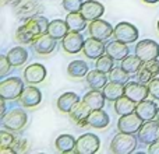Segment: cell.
I'll use <instances>...</instances> for the list:
<instances>
[{
    "instance_id": "1",
    "label": "cell",
    "mask_w": 159,
    "mask_h": 154,
    "mask_svg": "<svg viewBox=\"0 0 159 154\" xmlns=\"http://www.w3.org/2000/svg\"><path fill=\"white\" fill-rule=\"evenodd\" d=\"M49 20L43 16H30L17 28L16 38L21 44H32L34 39L48 32Z\"/></svg>"
},
{
    "instance_id": "2",
    "label": "cell",
    "mask_w": 159,
    "mask_h": 154,
    "mask_svg": "<svg viewBox=\"0 0 159 154\" xmlns=\"http://www.w3.org/2000/svg\"><path fill=\"white\" fill-rule=\"evenodd\" d=\"M138 137H135L134 133L119 132L110 143V150L115 154H130L137 149Z\"/></svg>"
},
{
    "instance_id": "3",
    "label": "cell",
    "mask_w": 159,
    "mask_h": 154,
    "mask_svg": "<svg viewBox=\"0 0 159 154\" xmlns=\"http://www.w3.org/2000/svg\"><path fill=\"white\" fill-rule=\"evenodd\" d=\"M28 115L24 109L20 108H14V109L8 111L4 116L2 118V125L4 129L11 130V132H18L27 125Z\"/></svg>"
},
{
    "instance_id": "4",
    "label": "cell",
    "mask_w": 159,
    "mask_h": 154,
    "mask_svg": "<svg viewBox=\"0 0 159 154\" xmlns=\"http://www.w3.org/2000/svg\"><path fill=\"white\" fill-rule=\"evenodd\" d=\"M24 88L25 85L20 77H8L0 81V97L4 99L20 98Z\"/></svg>"
},
{
    "instance_id": "5",
    "label": "cell",
    "mask_w": 159,
    "mask_h": 154,
    "mask_svg": "<svg viewBox=\"0 0 159 154\" xmlns=\"http://www.w3.org/2000/svg\"><path fill=\"white\" fill-rule=\"evenodd\" d=\"M101 147V140L95 133H84L77 139L74 153L77 154H95Z\"/></svg>"
},
{
    "instance_id": "6",
    "label": "cell",
    "mask_w": 159,
    "mask_h": 154,
    "mask_svg": "<svg viewBox=\"0 0 159 154\" xmlns=\"http://www.w3.org/2000/svg\"><path fill=\"white\" fill-rule=\"evenodd\" d=\"M138 28L135 25H133L131 22L127 21H121L119 22L115 27V32H113V36L117 41H121L124 44H134L138 39Z\"/></svg>"
},
{
    "instance_id": "7",
    "label": "cell",
    "mask_w": 159,
    "mask_h": 154,
    "mask_svg": "<svg viewBox=\"0 0 159 154\" xmlns=\"http://www.w3.org/2000/svg\"><path fill=\"white\" fill-rule=\"evenodd\" d=\"M135 55L143 62L159 58V44L154 39H143L135 45Z\"/></svg>"
},
{
    "instance_id": "8",
    "label": "cell",
    "mask_w": 159,
    "mask_h": 154,
    "mask_svg": "<svg viewBox=\"0 0 159 154\" xmlns=\"http://www.w3.org/2000/svg\"><path fill=\"white\" fill-rule=\"evenodd\" d=\"M138 140L143 144H151L154 142L159 140V121L152 119V121H147L143 123L140 130L137 132Z\"/></svg>"
},
{
    "instance_id": "9",
    "label": "cell",
    "mask_w": 159,
    "mask_h": 154,
    "mask_svg": "<svg viewBox=\"0 0 159 154\" xmlns=\"http://www.w3.org/2000/svg\"><path fill=\"white\" fill-rule=\"evenodd\" d=\"M84 36L78 31H69L67 35L61 39V46H63L64 52L69 55H75L80 53L84 48Z\"/></svg>"
},
{
    "instance_id": "10",
    "label": "cell",
    "mask_w": 159,
    "mask_h": 154,
    "mask_svg": "<svg viewBox=\"0 0 159 154\" xmlns=\"http://www.w3.org/2000/svg\"><path fill=\"white\" fill-rule=\"evenodd\" d=\"M88 32H89V35L93 36V38L105 41V39L110 38V36L113 35L115 27H112V24L105 21V20L96 18L89 22V25H88Z\"/></svg>"
},
{
    "instance_id": "11",
    "label": "cell",
    "mask_w": 159,
    "mask_h": 154,
    "mask_svg": "<svg viewBox=\"0 0 159 154\" xmlns=\"http://www.w3.org/2000/svg\"><path fill=\"white\" fill-rule=\"evenodd\" d=\"M124 94L135 102L144 101V99H147L149 97L148 84H143V83H140L138 80H135V81L134 80H133V81L129 80V81L124 84Z\"/></svg>"
},
{
    "instance_id": "12",
    "label": "cell",
    "mask_w": 159,
    "mask_h": 154,
    "mask_svg": "<svg viewBox=\"0 0 159 154\" xmlns=\"http://www.w3.org/2000/svg\"><path fill=\"white\" fill-rule=\"evenodd\" d=\"M144 121L137 115L135 112L127 113L119 118L117 121V129L119 132H126V133H137L140 128L143 126Z\"/></svg>"
},
{
    "instance_id": "13",
    "label": "cell",
    "mask_w": 159,
    "mask_h": 154,
    "mask_svg": "<svg viewBox=\"0 0 159 154\" xmlns=\"http://www.w3.org/2000/svg\"><path fill=\"white\" fill-rule=\"evenodd\" d=\"M82 52L88 59H95L96 60L99 56L106 53V45H105V42L102 39L93 38V36L89 35V38H87L84 42Z\"/></svg>"
},
{
    "instance_id": "14",
    "label": "cell",
    "mask_w": 159,
    "mask_h": 154,
    "mask_svg": "<svg viewBox=\"0 0 159 154\" xmlns=\"http://www.w3.org/2000/svg\"><path fill=\"white\" fill-rule=\"evenodd\" d=\"M56 45H57V39L53 38L50 34H42L38 38L34 39L32 42V48L36 53L39 55H49L53 51L56 49Z\"/></svg>"
},
{
    "instance_id": "15",
    "label": "cell",
    "mask_w": 159,
    "mask_h": 154,
    "mask_svg": "<svg viewBox=\"0 0 159 154\" xmlns=\"http://www.w3.org/2000/svg\"><path fill=\"white\" fill-rule=\"evenodd\" d=\"M18 99L22 104V107H25V108L38 107L42 101V93L38 87H35V84H31L22 90Z\"/></svg>"
},
{
    "instance_id": "16",
    "label": "cell",
    "mask_w": 159,
    "mask_h": 154,
    "mask_svg": "<svg viewBox=\"0 0 159 154\" xmlns=\"http://www.w3.org/2000/svg\"><path fill=\"white\" fill-rule=\"evenodd\" d=\"M48 70L42 63H32L25 67L24 70V80L28 84H39L46 79Z\"/></svg>"
},
{
    "instance_id": "17",
    "label": "cell",
    "mask_w": 159,
    "mask_h": 154,
    "mask_svg": "<svg viewBox=\"0 0 159 154\" xmlns=\"http://www.w3.org/2000/svg\"><path fill=\"white\" fill-rule=\"evenodd\" d=\"M80 11L88 21H93V20L101 18L103 16L105 6L101 2H96V0H87V2L82 3Z\"/></svg>"
},
{
    "instance_id": "18",
    "label": "cell",
    "mask_w": 159,
    "mask_h": 154,
    "mask_svg": "<svg viewBox=\"0 0 159 154\" xmlns=\"http://www.w3.org/2000/svg\"><path fill=\"white\" fill-rule=\"evenodd\" d=\"M158 108L159 107H157V102L155 101H152V99H144V101L137 102L135 113H137L144 122L152 121V119L157 118Z\"/></svg>"
},
{
    "instance_id": "19",
    "label": "cell",
    "mask_w": 159,
    "mask_h": 154,
    "mask_svg": "<svg viewBox=\"0 0 159 154\" xmlns=\"http://www.w3.org/2000/svg\"><path fill=\"white\" fill-rule=\"evenodd\" d=\"M88 126L93 128V129H105L109 126L110 118L107 115L106 111H103V108L101 109H92L91 113L88 115Z\"/></svg>"
},
{
    "instance_id": "20",
    "label": "cell",
    "mask_w": 159,
    "mask_h": 154,
    "mask_svg": "<svg viewBox=\"0 0 159 154\" xmlns=\"http://www.w3.org/2000/svg\"><path fill=\"white\" fill-rule=\"evenodd\" d=\"M80 101H81V99H80L78 94L73 93V91H67V93L61 94V95L59 97L56 105H57V109L60 111V112L70 113L71 109L78 104Z\"/></svg>"
},
{
    "instance_id": "21",
    "label": "cell",
    "mask_w": 159,
    "mask_h": 154,
    "mask_svg": "<svg viewBox=\"0 0 159 154\" xmlns=\"http://www.w3.org/2000/svg\"><path fill=\"white\" fill-rule=\"evenodd\" d=\"M85 79H87V83L91 88H93V90H103V87L109 81V75L101 72L99 69L95 67V70H89L87 73Z\"/></svg>"
},
{
    "instance_id": "22",
    "label": "cell",
    "mask_w": 159,
    "mask_h": 154,
    "mask_svg": "<svg viewBox=\"0 0 159 154\" xmlns=\"http://www.w3.org/2000/svg\"><path fill=\"white\" fill-rule=\"evenodd\" d=\"M82 101L91 108V109H101L105 107V101H106V97H105L103 91L101 90H91L82 97Z\"/></svg>"
},
{
    "instance_id": "23",
    "label": "cell",
    "mask_w": 159,
    "mask_h": 154,
    "mask_svg": "<svg viewBox=\"0 0 159 154\" xmlns=\"http://www.w3.org/2000/svg\"><path fill=\"white\" fill-rule=\"evenodd\" d=\"M106 53H109L115 60H123L127 55H130V49L127 44L115 39L113 42H109L106 45Z\"/></svg>"
},
{
    "instance_id": "24",
    "label": "cell",
    "mask_w": 159,
    "mask_h": 154,
    "mask_svg": "<svg viewBox=\"0 0 159 154\" xmlns=\"http://www.w3.org/2000/svg\"><path fill=\"white\" fill-rule=\"evenodd\" d=\"M91 111H92V109H91V108L88 107L84 101H80L78 104L71 109L70 116H71V119L75 122V123L84 126V125H88L87 119H88V115L91 113Z\"/></svg>"
},
{
    "instance_id": "25",
    "label": "cell",
    "mask_w": 159,
    "mask_h": 154,
    "mask_svg": "<svg viewBox=\"0 0 159 154\" xmlns=\"http://www.w3.org/2000/svg\"><path fill=\"white\" fill-rule=\"evenodd\" d=\"M135 107H137V102L133 101L131 98H129L126 94L121 95L120 98H117L115 101V112L117 113L119 116H123V115H127V113L135 112Z\"/></svg>"
},
{
    "instance_id": "26",
    "label": "cell",
    "mask_w": 159,
    "mask_h": 154,
    "mask_svg": "<svg viewBox=\"0 0 159 154\" xmlns=\"http://www.w3.org/2000/svg\"><path fill=\"white\" fill-rule=\"evenodd\" d=\"M70 31L69 24H67L66 18L64 20H52L49 22V28H48V34L56 39H63Z\"/></svg>"
},
{
    "instance_id": "27",
    "label": "cell",
    "mask_w": 159,
    "mask_h": 154,
    "mask_svg": "<svg viewBox=\"0 0 159 154\" xmlns=\"http://www.w3.org/2000/svg\"><path fill=\"white\" fill-rule=\"evenodd\" d=\"M75 143H77V139L74 136L64 133V135H60L56 137L55 146L57 149V152L60 153H71L75 149Z\"/></svg>"
},
{
    "instance_id": "28",
    "label": "cell",
    "mask_w": 159,
    "mask_h": 154,
    "mask_svg": "<svg viewBox=\"0 0 159 154\" xmlns=\"http://www.w3.org/2000/svg\"><path fill=\"white\" fill-rule=\"evenodd\" d=\"M66 21H67V24H69L70 31H78V32H81L82 30L87 28L88 20L82 16L81 11H71V13L67 14Z\"/></svg>"
},
{
    "instance_id": "29",
    "label": "cell",
    "mask_w": 159,
    "mask_h": 154,
    "mask_svg": "<svg viewBox=\"0 0 159 154\" xmlns=\"http://www.w3.org/2000/svg\"><path fill=\"white\" fill-rule=\"evenodd\" d=\"M103 94L106 97V99L115 102L117 98H120L121 95H124V84L116 81H107V84L103 87Z\"/></svg>"
},
{
    "instance_id": "30",
    "label": "cell",
    "mask_w": 159,
    "mask_h": 154,
    "mask_svg": "<svg viewBox=\"0 0 159 154\" xmlns=\"http://www.w3.org/2000/svg\"><path fill=\"white\" fill-rule=\"evenodd\" d=\"M7 58L10 60L11 66H21L28 60V51L22 46H16L11 48L7 52Z\"/></svg>"
},
{
    "instance_id": "31",
    "label": "cell",
    "mask_w": 159,
    "mask_h": 154,
    "mask_svg": "<svg viewBox=\"0 0 159 154\" xmlns=\"http://www.w3.org/2000/svg\"><path fill=\"white\" fill-rule=\"evenodd\" d=\"M144 62L138 58L137 55H127L123 60H120V66L126 70L129 75H137V72L140 70V67L143 66Z\"/></svg>"
},
{
    "instance_id": "32",
    "label": "cell",
    "mask_w": 159,
    "mask_h": 154,
    "mask_svg": "<svg viewBox=\"0 0 159 154\" xmlns=\"http://www.w3.org/2000/svg\"><path fill=\"white\" fill-rule=\"evenodd\" d=\"M88 72H89V67H88L87 62H84V60H73V62H70V65L67 66V73H69V76L75 77V79L85 77Z\"/></svg>"
},
{
    "instance_id": "33",
    "label": "cell",
    "mask_w": 159,
    "mask_h": 154,
    "mask_svg": "<svg viewBox=\"0 0 159 154\" xmlns=\"http://www.w3.org/2000/svg\"><path fill=\"white\" fill-rule=\"evenodd\" d=\"M95 67L96 69H99L101 72L107 73V75H109V73L112 72V69L115 67V59H113L109 53H103L102 56H99V58L96 59Z\"/></svg>"
},
{
    "instance_id": "34",
    "label": "cell",
    "mask_w": 159,
    "mask_h": 154,
    "mask_svg": "<svg viewBox=\"0 0 159 154\" xmlns=\"http://www.w3.org/2000/svg\"><path fill=\"white\" fill-rule=\"evenodd\" d=\"M129 79H130L129 73H127L121 66L113 67L112 72L109 73V80H110V81H116V83H121V84H126V83L129 81Z\"/></svg>"
},
{
    "instance_id": "35",
    "label": "cell",
    "mask_w": 159,
    "mask_h": 154,
    "mask_svg": "<svg viewBox=\"0 0 159 154\" xmlns=\"http://www.w3.org/2000/svg\"><path fill=\"white\" fill-rule=\"evenodd\" d=\"M82 3H84V0H63L61 4H63V8L67 11V13H71V11L81 10Z\"/></svg>"
},
{
    "instance_id": "36",
    "label": "cell",
    "mask_w": 159,
    "mask_h": 154,
    "mask_svg": "<svg viewBox=\"0 0 159 154\" xmlns=\"http://www.w3.org/2000/svg\"><path fill=\"white\" fill-rule=\"evenodd\" d=\"M152 79H154V75H152V73L149 72V70L147 69V67L144 66V63H143V66H141L140 70L137 72V80L140 83H143V84H148Z\"/></svg>"
},
{
    "instance_id": "37",
    "label": "cell",
    "mask_w": 159,
    "mask_h": 154,
    "mask_svg": "<svg viewBox=\"0 0 159 154\" xmlns=\"http://www.w3.org/2000/svg\"><path fill=\"white\" fill-rule=\"evenodd\" d=\"M17 139L14 137V135L10 132H7V130H2L0 132V146H8V147H13L14 142H16Z\"/></svg>"
},
{
    "instance_id": "38",
    "label": "cell",
    "mask_w": 159,
    "mask_h": 154,
    "mask_svg": "<svg viewBox=\"0 0 159 154\" xmlns=\"http://www.w3.org/2000/svg\"><path fill=\"white\" fill-rule=\"evenodd\" d=\"M148 88H149V95L152 98H155L157 101H159V77H154L148 83Z\"/></svg>"
},
{
    "instance_id": "39",
    "label": "cell",
    "mask_w": 159,
    "mask_h": 154,
    "mask_svg": "<svg viewBox=\"0 0 159 154\" xmlns=\"http://www.w3.org/2000/svg\"><path fill=\"white\" fill-rule=\"evenodd\" d=\"M10 67H11V63H10V60H8L7 55H2L0 56V76L4 77L8 73Z\"/></svg>"
},
{
    "instance_id": "40",
    "label": "cell",
    "mask_w": 159,
    "mask_h": 154,
    "mask_svg": "<svg viewBox=\"0 0 159 154\" xmlns=\"http://www.w3.org/2000/svg\"><path fill=\"white\" fill-rule=\"evenodd\" d=\"M144 66L149 70V72L154 75V77H158L159 76V60L158 59H152V60H148V62H144Z\"/></svg>"
},
{
    "instance_id": "41",
    "label": "cell",
    "mask_w": 159,
    "mask_h": 154,
    "mask_svg": "<svg viewBox=\"0 0 159 154\" xmlns=\"http://www.w3.org/2000/svg\"><path fill=\"white\" fill-rule=\"evenodd\" d=\"M27 147H28L27 139H18V140H16L13 144V149H14V152H16V154L24 153L25 150H27Z\"/></svg>"
},
{
    "instance_id": "42",
    "label": "cell",
    "mask_w": 159,
    "mask_h": 154,
    "mask_svg": "<svg viewBox=\"0 0 159 154\" xmlns=\"http://www.w3.org/2000/svg\"><path fill=\"white\" fill-rule=\"evenodd\" d=\"M148 153L149 154H159V140L148 144Z\"/></svg>"
},
{
    "instance_id": "43",
    "label": "cell",
    "mask_w": 159,
    "mask_h": 154,
    "mask_svg": "<svg viewBox=\"0 0 159 154\" xmlns=\"http://www.w3.org/2000/svg\"><path fill=\"white\" fill-rule=\"evenodd\" d=\"M0 108H2V111H0V116L3 118V116L7 113L6 112V99L4 98H0Z\"/></svg>"
},
{
    "instance_id": "44",
    "label": "cell",
    "mask_w": 159,
    "mask_h": 154,
    "mask_svg": "<svg viewBox=\"0 0 159 154\" xmlns=\"http://www.w3.org/2000/svg\"><path fill=\"white\" fill-rule=\"evenodd\" d=\"M143 2L147 4H157V3H159V0H143Z\"/></svg>"
},
{
    "instance_id": "45",
    "label": "cell",
    "mask_w": 159,
    "mask_h": 154,
    "mask_svg": "<svg viewBox=\"0 0 159 154\" xmlns=\"http://www.w3.org/2000/svg\"><path fill=\"white\" fill-rule=\"evenodd\" d=\"M6 2V0H4ZM8 2H11V3H16V2H20V0H8Z\"/></svg>"
},
{
    "instance_id": "46",
    "label": "cell",
    "mask_w": 159,
    "mask_h": 154,
    "mask_svg": "<svg viewBox=\"0 0 159 154\" xmlns=\"http://www.w3.org/2000/svg\"><path fill=\"white\" fill-rule=\"evenodd\" d=\"M157 119L159 121V108H158V113H157Z\"/></svg>"
},
{
    "instance_id": "47",
    "label": "cell",
    "mask_w": 159,
    "mask_h": 154,
    "mask_svg": "<svg viewBox=\"0 0 159 154\" xmlns=\"http://www.w3.org/2000/svg\"><path fill=\"white\" fill-rule=\"evenodd\" d=\"M157 27H158V31H159V20H158V24H157Z\"/></svg>"
}]
</instances>
